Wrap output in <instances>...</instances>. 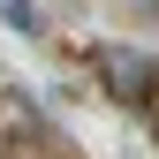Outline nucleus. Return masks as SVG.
Returning <instances> with one entry per match:
<instances>
[{
  "label": "nucleus",
  "mask_w": 159,
  "mask_h": 159,
  "mask_svg": "<svg viewBox=\"0 0 159 159\" xmlns=\"http://www.w3.org/2000/svg\"><path fill=\"white\" fill-rule=\"evenodd\" d=\"M0 23H15V30H38L46 15H38V0H0Z\"/></svg>",
  "instance_id": "obj_2"
},
{
  "label": "nucleus",
  "mask_w": 159,
  "mask_h": 159,
  "mask_svg": "<svg viewBox=\"0 0 159 159\" xmlns=\"http://www.w3.org/2000/svg\"><path fill=\"white\" fill-rule=\"evenodd\" d=\"M106 84L121 91V98H144V84H152V61H144V53H106Z\"/></svg>",
  "instance_id": "obj_1"
}]
</instances>
